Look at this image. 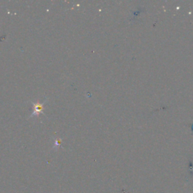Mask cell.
I'll list each match as a JSON object with an SVG mask.
<instances>
[{
  "mask_svg": "<svg viewBox=\"0 0 193 193\" xmlns=\"http://www.w3.org/2000/svg\"><path fill=\"white\" fill-rule=\"evenodd\" d=\"M44 104L45 103L34 104V110H33V112H32V116L37 115L38 114L42 112V110H44Z\"/></svg>",
  "mask_w": 193,
  "mask_h": 193,
  "instance_id": "obj_1",
  "label": "cell"
}]
</instances>
